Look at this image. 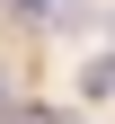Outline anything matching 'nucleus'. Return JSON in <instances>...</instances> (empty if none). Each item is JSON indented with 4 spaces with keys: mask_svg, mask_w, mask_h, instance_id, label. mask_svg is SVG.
<instances>
[{
    "mask_svg": "<svg viewBox=\"0 0 115 124\" xmlns=\"http://www.w3.org/2000/svg\"><path fill=\"white\" fill-rule=\"evenodd\" d=\"M80 89H89V98H115V53H97L89 71H80Z\"/></svg>",
    "mask_w": 115,
    "mask_h": 124,
    "instance_id": "f257e3e1",
    "label": "nucleus"
}]
</instances>
